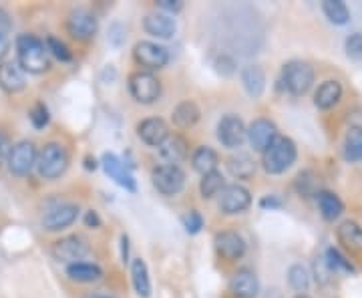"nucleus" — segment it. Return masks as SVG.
Here are the masks:
<instances>
[{"label": "nucleus", "mask_w": 362, "mask_h": 298, "mask_svg": "<svg viewBox=\"0 0 362 298\" xmlns=\"http://www.w3.org/2000/svg\"><path fill=\"white\" fill-rule=\"evenodd\" d=\"M16 55H18V65L25 69V73L40 75L51 69L49 49L35 35H21L16 39Z\"/></svg>", "instance_id": "1"}, {"label": "nucleus", "mask_w": 362, "mask_h": 298, "mask_svg": "<svg viewBox=\"0 0 362 298\" xmlns=\"http://www.w3.org/2000/svg\"><path fill=\"white\" fill-rule=\"evenodd\" d=\"M298 157L296 143L290 137H282L278 135L276 142L272 143L270 147L262 154V166L270 173V176H280L286 169L294 166Z\"/></svg>", "instance_id": "2"}, {"label": "nucleus", "mask_w": 362, "mask_h": 298, "mask_svg": "<svg viewBox=\"0 0 362 298\" xmlns=\"http://www.w3.org/2000/svg\"><path fill=\"white\" fill-rule=\"evenodd\" d=\"M314 67L306 61H290L282 67V79L280 83L284 85V89L294 97L306 95L314 85Z\"/></svg>", "instance_id": "3"}, {"label": "nucleus", "mask_w": 362, "mask_h": 298, "mask_svg": "<svg viewBox=\"0 0 362 298\" xmlns=\"http://www.w3.org/2000/svg\"><path fill=\"white\" fill-rule=\"evenodd\" d=\"M66 168H69V154H66V149L61 143H47L39 151L37 169H39L40 178L57 180V178H61L65 173Z\"/></svg>", "instance_id": "4"}, {"label": "nucleus", "mask_w": 362, "mask_h": 298, "mask_svg": "<svg viewBox=\"0 0 362 298\" xmlns=\"http://www.w3.org/2000/svg\"><path fill=\"white\" fill-rule=\"evenodd\" d=\"M89 252V240L83 238V236H78V234L65 236V238L57 240L51 248L52 258L57 260V262H61V264H66V266L81 262Z\"/></svg>", "instance_id": "5"}, {"label": "nucleus", "mask_w": 362, "mask_h": 298, "mask_svg": "<svg viewBox=\"0 0 362 298\" xmlns=\"http://www.w3.org/2000/svg\"><path fill=\"white\" fill-rule=\"evenodd\" d=\"M131 97L141 105H153L161 97V83L149 71H137L129 77Z\"/></svg>", "instance_id": "6"}, {"label": "nucleus", "mask_w": 362, "mask_h": 298, "mask_svg": "<svg viewBox=\"0 0 362 298\" xmlns=\"http://www.w3.org/2000/svg\"><path fill=\"white\" fill-rule=\"evenodd\" d=\"M151 182L161 195H177L185 185V173L180 166H157L151 171Z\"/></svg>", "instance_id": "7"}, {"label": "nucleus", "mask_w": 362, "mask_h": 298, "mask_svg": "<svg viewBox=\"0 0 362 298\" xmlns=\"http://www.w3.org/2000/svg\"><path fill=\"white\" fill-rule=\"evenodd\" d=\"M133 59L135 63L147 71H159L169 63V52L165 47L151 42V40H141L133 47Z\"/></svg>", "instance_id": "8"}, {"label": "nucleus", "mask_w": 362, "mask_h": 298, "mask_svg": "<svg viewBox=\"0 0 362 298\" xmlns=\"http://www.w3.org/2000/svg\"><path fill=\"white\" fill-rule=\"evenodd\" d=\"M37 161H39V154L35 143L23 139L13 145V151L8 157V169L13 176L25 178L33 171V168H37Z\"/></svg>", "instance_id": "9"}, {"label": "nucleus", "mask_w": 362, "mask_h": 298, "mask_svg": "<svg viewBox=\"0 0 362 298\" xmlns=\"http://www.w3.org/2000/svg\"><path fill=\"white\" fill-rule=\"evenodd\" d=\"M66 30L75 40L85 42V40L95 39V35L99 30L97 16L90 13L89 8H75L66 18Z\"/></svg>", "instance_id": "10"}, {"label": "nucleus", "mask_w": 362, "mask_h": 298, "mask_svg": "<svg viewBox=\"0 0 362 298\" xmlns=\"http://www.w3.org/2000/svg\"><path fill=\"white\" fill-rule=\"evenodd\" d=\"M250 206H252V195H250L247 188L240 185V183H230L223 188L220 195L221 214H226V216L244 214Z\"/></svg>", "instance_id": "11"}, {"label": "nucleus", "mask_w": 362, "mask_h": 298, "mask_svg": "<svg viewBox=\"0 0 362 298\" xmlns=\"http://www.w3.org/2000/svg\"><path fill=\"white\" fill-rule=\"evenodd\" d=\"M218 139L228 149L240 147L244 139H247V127L244 125L242 117L233 115V113L221 117L220 123H218Z\"/></svg>", "instance_id": "12"}, {"label": "nucleus", "mask_w": 362, "mask_h": 298, "mask_svg": "<svg viewBox=\"0 0 362 298\" xmlns=\"http://www.w3.org/2000/svg\"><path fill=\"white\" fill-rule=\"evenodd\" d=\"M276 137H278V127L270 119L262 117V119L252 121L247 127V142L252 145V149L258 154H264L272 143L276 142Z\"/></svg>", "instance_id": "13"}, {"label": "nucleus", "mask_w": 362, "mask_h": 298, "mask_svg": "<svg viewBox=\"0 0 362 298\" xmlns=\"http://www.w3.org/2000/svg\"><path fill=\"white\" fill-rule=\"evenodd\" d=\"M101 166H103L105 173L121 188H125L127 192H137V182L131 173V169L125 166L123 159H119L115 154H105L101 157Z\"/></svg>", "instance_id": "14"}, {"label": "nucleus", "mask_w": 362, "mask_h": 298, "mask_svg": "<svg viewBox=\"0 0 362 298\" xmlns=\"http://www.w3.org/2000/svg\"><path fill=\"white\" fill-rule=\"evenodd\" d=\"M78 218L77 204H59L52 210H49L42 218V230L47 232H61L69 228L71 224H75Z\"/></svg>", "instance_id": "15"}, {"label": "nucleus", "mask_w": 362, "mask_h": 298, "mask_svg": "<svg viewBox=\"0 0 362 298\" xmlns=\"http://www.w3.org/2000/svg\"><path fill=\"white\" fill-rule=\"evenodd\" d=\"M214 244H216V250L221 258L230 260V262L244 258V254H246V240L242 238V234L233 232V230H223L218 234Z\"/></svg>", "instance_id": "16"}, {"label": "nucleus", "mask_w": 362, "mask_h": 298, "mask_svg": "<svg viewBox=\"0 0 362 298\" xmlns=\"http://www.w3.org/2000/svg\"><path fill=\"white\" fill-rule=\"evenodd\" d=\"M137 135L145 145L161 147L169 139V127L161 117H149L137 125Z\"/></svg>", "instance_id": "17"}, {"label": "nucleus", "mask_w": 362, "mask_h": 298, "mask_svg": "<svg viewBox=\"0 0 362 298\" xmlns=\"http://www.w3.org/2000/svg\"><path fill=\"white\" fill-rule=\"evenodd\" d=\"M230 292L235 298H256L259 292V280L254 270L242 268L230 280Z\"/></svg>", "instance_id": "18"}, {"label": "nucleus", "mask_w": 362, "mask_h": 298, "mask_svg": "<svg viewBox=\"0 0 362 298\" xmlns=\"http://www.w3.org/2000/svg\"><path fill=\"white\" fill-rule=\"evenodd\" d=\"M337 240L350 254H362V226L358 222H342L337 228Z\"/></svg>", "instance_id": "19"}, {"label": "nucleus", "mask_w": 362, "mask_h": 298, "mask_svg": "<svg viewBox=\"0 0 362 298\" xmlns=\"http://www.w3.org/2000/svg\"><path fill=\"white\" fill-rule=\"evenodd\" d=\"M143 28L151 37H157V39H171L175 35V30H177V25H175V18H171L169 14L153 13L145 16Z\"/></svg>", "instance_id": "20"}, {"label": "nucleus", "mask_w": 362, "mask_h": 298, "mask_svg": "<svg viewBox=\"0 0 362 298\" xmlns=\"http://www.w3.org/2000/svg\"><path fill=\"white\" fill-rule=\"evenodd\" d=\"M342 93H344L342 83L337 81V79H328L314 93V105L318 109H322V111H328V109H332V107H337L340 103Z\"/></svg>", "instance_id": "21"}, {"label": "nucleus", "mask_w": 362, "mask_h": 298, "mask_svg": "<svg viewBox=\"0 0 362 298\" xmlns=\"http://www.w3.org/2000/svg\"><path fill=\"white\" fill-rule=\"evenodd\" d=\"M26 87L25 69L18 63H2L0 65V89L6 93H18Z\"/></svg>", "instance_id": "22"}, {"label": "nucleus", "mask_w": 362, "mask_h": 298, "mask_svg": "<svg viewBox=\"0 0 362 298\" xmlns=\"http://www.w3.org/2000/svg\"><path fill=\"white\" fill-rule=\"evenodd\" d=\"M316 202H318L320 216H322L326 222L338 220V218L344 214V204H342V200H340L334 192H330V190H320V192L316 194Z\"/></svg>", "instance_id": "23"}, {"label": "nucleus", "mask_w": 362, "mask_h": 298, "mask_svg": "<svg viewBox=\"0 0 362 298\" xmlns=\"http://www.w3.org/2000/svg\"><path fill=\"white\" fill-rule=\"evenodd\" d=\"M242 85L250 97L258 99L266 89V73L259 65H247L242 69Z\"/></svg>", "instance_id": "24"}, {"label": "nucleus", "mask_w": 362, "mask_h": 298, "mask_svg": "<svg viewBox=\"0 0 362 298\" xmlns=\"http://www.w3.org/2000/svg\"><path fill=\"white\" fill-rule=\"evenodd\" d=\"M192 164H194V169L197 173H202V178L207 176V173H214L218 171V166H220V156L216 149H211L209 145H202L197 147L192 156Z\"/></svg>", "instance_id": "25"}, {"label": "nucleus", "mask_w": 362, "mask_h": 298, "mask_svg": "<svg viewBox=\"0 0 362 298\" xmlns=\"http://www.w3.org/2000/svg\"><path fill=\"white\" fill-rule=\"evenodd\" d=\"M66 276H69L73 282L89 285V282L101 280V278H103V270H101L99 264H93V262H77V264L66 266Z\"/></svg>", "instance_id": "26"}, {"label": "nucleus", "mask_w": 362, "mask_h": 298, "mask_svg": "<svg viewBox=\"0 0 362 298\" xmlns=\"http://www.w3.org/2000/svg\"><path fill=\"white\" fill-rule=\"evenodd\" d=\"M161 159L169 166H177L187 157V142L181 135H169V139L159 147Z\"/></svg>", "instance_id": "27"}, {"label": "nucleus", "mask_w": 362, "mask_h": 298, "mask_svg": "<svg viewBox=\"0 0 362 298\" xmlns=\"http://www.w3.org/2000/svg\"><path fill=\"white\" fill-rule=\"evenodd\" d=\"M131 282L139 298L151 297V280H149V270L143 258H135L131 262Z\"/></svg>", "instance_id": "28"}, {"label": "nucleus", "mask_w": 362, "mask_h": 298, "mask_svg": "<svg viewBox=\"0 0 362 298\" xmlns=\"http://www.w3.org/2000/svg\"><path fill=\"white\" fill-rule=\"evenodd\" d=\"M342 156L350 164L362 161V127L361 125H350L344 142H342Z\"/></svg>", "instance_id": "29"}, {"label": "nucleus", "mask_w": 362, "mask_h": 298, "mask_svg": "<svg viewBox=\"0 0 362 298\" xmlns=\"http://www.w3.org/2000/svg\"><path fill=\"white\" fill-rule=\"evenodd\" d=\"M202 111L195 101H181L175 109H173V123L180 130H192L195 123L199 121Z\"/></svg>", "instance_id": "30"}, {"label": "nucleus", "mask_w": 362, "mask_h": 298, "mask_svg": "<svg viewBox=\"0 0 362 298\" xmlns=\"http://www.w3.org/2000/svg\"><path fill=\"white\" fill-rule=\"evenodd\" d=\"M226 166L235 180H252L256 173V161L247 154H235L228 159Z\"/></svg>", "instance_id": "31"}, {"label": "nucleus", "mask_w": 362, "mask_h": 298, "mask_svg": "<svg viewBox=\"0 0 362 298\" xmlns=\"http://www.w3.org/2000/svg\"><path fill=\"white\" fill-rule=\"evenodd\" d=\"M324 16L332 23V25L344 26L350 23L349 6L342 0H324L322 2Z\"/></svg>", "instance_id": "32"}, {"label": "nucleus", "mask_w": 362, "mask_h": 298, "mask_svg": "<svg viewBox=\"0 0 362 298\" xmlns=\"http://www.w3.org/2000/svg\"><path fill=\"white\" fill-rule=\"evenodd\" d=\"M223 188H226L223 176H221L220 171H214V173H207V176L202 178V182H199V194H202L204 200H211V197L221 194Z\"/></svg>", "instance_id": "33"}, {"label": "nucleus", "mask_w": 362, "mask_h": 298, "mask_svg": "<svg viewBox=\"0 0 362 298\" xmlns=\"http://www.w3.org/2000/svg\"><path fill=\"white\" fill-rule=\"evenodd\" d=\"M324 260H326V266L330 268V273H356V268L352 266V262L344 254H340V250H337V248H328L326 250V258Z\"/></svg>", "instance_id": "34"}, {"label": "nucleus", "mask_w": 362, "mask_h": 298, "mask_svg": "<svg viewBox=\"0 0 362 298\" xmlns=\"http://www.w3.org/2000/svg\"><path fill=\"white\" fill-rule=\"evenodd\" d=\"M288 285L292 286L298 294H304L310 286V274L302 264H294L288 270Z\"/></svg>", "instance_id": "35"}, {"label": "nucleus", "mask_w": 362, "mask_h": 298, "mask_svg": "<svg viewBox=\"0 0 362 298\" xmlns=\"http://www.w3.org/2000/svg\"><path fill=\"white\" fill-rule=\"evenodd\" d=\"M28 119H30V123H33V127L35 130H45L47 125H49V121H51V113H49V107L45 103H35V107L30 109V113H28Z\"/></svg>", "instance_id": "36"}, {"label": "nucleus", "mask_w": 362, "mask_h": 298, "mask_svg": "<svg viewBox=\"0 0 362 298\" xmlns=\"http://www.w3.org/2000/svg\"><path fill=\"white\" fill-rule=\"evenodd\" d=\"M47 49L51 52L54 59H59L61 63H69L73 59V52L69 51L63 40H59L57 37H47Z\"/></svg>", "instance_id": "37"}, {"label": "nucleus", "mask_w": 362, "mask_h": 298, "mask_svg": "<svg viewBox=\"0 0 362 298\" xmlns=\"http://www.w3.org/2000/svg\"><path fill=\"white\" fill-rule=\"evenodd\" d=\"M314 185H316V180H314V173L310 169H304L296 176V182H294V188L300 195H310L314 192Z\"/></svg>", "instance_id": "38"}, {"label": "nucleus", "mask_w": 362, "mask_h": 298, "mask_svg": "<svg viewBox=\"0 0 362 298\" xmlns=\"http://www.w3.org/2000/svg\"><path fill=\"white\" fill-rule=\"evenodd\" d=\"M344 51L352 61H362V33H352L350 37H346Z\"/></svg>", "instance_id": "39"}, {"label": "nucleus", "mask_w": 362, "mask_h": 298, "mask_svg": "<svg viewBox=\"0 0 362 298\" xmlns=\"http://www.w3.org/2000/svg\"><path fill=\"white\" fill-rule=\"evenodd\" d=\"M183 228H185V232L192 234V236L202 232V228H204V218H202V214H199L197 210H189V212L183 216Z\"/></svg>", "instance_id": "40"}, {"label": "nucleus", "mask_w": 362, "mask_h": 298, "mask_svg": "<svg viewBox=\"0 0 362 298\" xmlns=\"http://www.w3.org/2000/svg\"><path fill=\"white\" fill-rule=\"evenodd\" d=\"M11 151H13V143H11V137L6 133L0 131V168L4 164H8V157H11Z\"/></svg>", "instance_id": "41"}, {"label": "nucleus", "mask_w": 362, "mask_h": 298, "mask_svg": "<svg viewBox=\"0 0 362 298\" xmlns=\"http://www.w3.org/2000/svg\"><path fill=\"white\" fill-rule=\"evenodd\" d=\"M259 207L262 210H280L282 207V200L276 197V195H264L259 200Z\"/></svg>", "instance_id": "42"}, {"label": "nucleus", "mask_w": 362, "mask_h": 298, "mask_svg": "<svg viewBox=\"0 0 362 298\" xmlns=\"http://www.w3.org/2000/svg\"><path fill=\"white\" fill-rule=\"evenodd\" d=\"M157 6H159V8H163V11H168V13L175 14V13H180L181 8H183V2H181V0H159V2H157Z\"/></svg>", "instance_id": "43"}, {"label": "nucleus", "mask_w": 362, "mask_h": 298, "mask_svg": "<svg viewBox=\"0 0 362 298\" xmlns=\"http://www.w3.org/2000/svg\"><path fill=\"white\" fill-rule=\"evenodd\" d=\"M85 226L87 228H101V218L95 210H87L85 212Z\"/></svg>", "instance_id": "44"}, {"label": "nucleus", "mask_w": 362, "mask_h": 298, "mask_svg": "<svg viewBox=\"0 0 362 298\" xmlns=\"http://www.w3.org/2000/svg\"><path fill=\"white\" fill-rule=\"evenodd\" d=\"M13 28V21H11V14L6 13L4 8H0V33L6 35V30Z\"/></svg>", "instance_id": "45"}, {"label": "nucleus", "mask_w": 362, "mask_h": 298, "mask_svg": "<svg viewBox=\"0 0 362 298\" xmlns=\"http://www.w3.org/2000/svg\"><path fill=\"white\" fill-rule=\"evenodd\" d=\"M121 262L123 264L129 262V236L127 234L121 236Z\"/></svg>", "instance_id": "46"}, {"label": "nucleus", "mask_w": 362, "mask_h": 298, "mask_svg": "<svg viewBox=\"0 0 362 298\" xmlns=\"http://www.w3.org/2000/svg\"><path fill=\"white\" fill-rule=\"evenodd\" d=\"M8 47H11V42H8V37H6L4 33H0V63H2V59L6 57V52H8Z\"/></svg>", "instance_id": "47"}, {"label": "nucleus", "mask_w": 362, "mask_h": 298, "mask_svg": "<svg viewBox=\"0 0 362 298\" xmlns=\"http://www.w3.org/2000/svg\"><path fill=\"white\" fill-rule=\"evenodd\" d=\"M99 168V164H97V159H95V157H90V156H87L85 157V169H93V171H95V169Z\"/></svg>", "instance_id": "48"}, {"label": "nucleus", "mask_w": 362, "mask_h": 298, "mask_svg": "<svg viewBox=\"0 0 362 298\" xmlns=\"http://www.w3.org/2000/svg\"><path fill=\"white\" fill-rule=\"evenodd\" d=\"M83 298H117L113 294H109V292H93V294H87V297Z\"/></svg>", "instance_id": "49"}, {"label": "nucleus", "mask_w": 362, "mask_h": 298, "mask_svg": "<svg viewBox=\"0 0 362 298\" xmlns=\"http://www.w3.org/2000/svg\"><path fill=\"white\" fill-rule=\"evenodd\" d=\"M294 298H310V297H308V294H296Z\"/></svg>", "instance_id": "50"}]
</instances>
